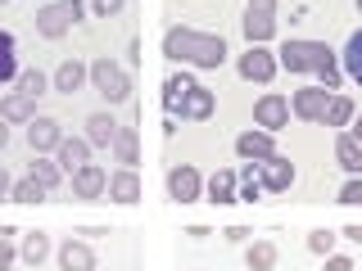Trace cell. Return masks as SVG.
<instances>
[{
  "instance_id": "obj_21",
  "label": "cell",
  "mask_w": 362,
  "mask_h": 271,
  "mask_svg": "<svg viewBox=\"0 0 362 271\" xmlns=\"http://www.w3.org/2000/svg\"><path fill=\"white\" fill-rule=\"evenodd\" d=\"M0 118L9 122V127H28L32 118H37V100L18 95V90H9L5 100H0Z\"/></svg>"
},
{
  "instance_id": "obj_37",
  "label": "cell",
  "mask_w": 362,
  "mask_h": 271,
  "mask_svg": "<svg viewBox=\"0 0 362 271\" xmlns=\"http://www.w3.org/2000/svg\"><path fill=\"white\" fill-rule=\"evenodd\" d=\"M14 263H18V244H5V240H0V271L14 267Z\"/></svg>"
},
{
  "instance_id": "obj_44",
  "label": "cell",
  "mask_w": 362,
  "mask_h": 271,
  "mask_svg": "<svg viewBox=\"0 0 362 271\" xmlns=\"http://www.w3.org/2000/svg\"><path fill=\"white\" fill-rule=\"evenodd\" d=\"M9 140H14V136H9V122L0 118V154H5V145H9Z\"/></svg>"
},
{
  "instance_id": "obj_17",
  "label": "cell",
  "mask_w": 362,
  "mask_h": 271,
  "mask_svg": "<svg viewBox=\"0 0 362 271\" xmlns=\"http://www.w3.org/2000/svg\"><path fill=\"white\" fill-rule=\"evenodd\" d=\"M50 235H45V231H23V244H18V263L23 267H28V271H37L41 263H45V258H50Z\"/></svg>"
},
{
  "instance_id": "obj_4",
  "label": "cell",
  "mask_w": 362,
  "mask_h": 271,
  "mask_svg": "<svg viewBox=\"0 0 362 271\" xmlns=\"http://www.w3.org/2000/svg\"><path fill=\"white\" fill-rule=\"evenodd\" d=\"M326 59H335V50L322 45V41H286L281 54H276V64L290 68V73H317Z\"/></svg>"
},
{
  "instance_id": "obj_9",
  "label": "cell",
  "mask_w": 362,
  "mask_h": 271,
  "mask_svg": "<svg viewBox=\"0 0 362 271\" xmlns=\"http://www.w3.org/2000/svg\"><path fill=\"white\" fill-rule=\"evenodd\" d=\"M258 186H263V195H286L294 186V163L286 154H272L258 163Z\"/></svg>"
},
{
  "instance_id": "obj_36",
  "label": "cell",
  "mask_w": 362,
  "mask_h": 271,
  "mask_svg": "<svg viewBox=\"0 0 362 271\" xmlns=\"http://www.w3.org/2000/svg\"><path fill=\"white\" fill-rule=\"evenodd\" d=\"M322 263H326V271H354V258L349 253H326Z\"/></svg>"
},
{
  "instance_id": "obj_8",
  "label": "cell",
  "mask_w": 362,
  "mask_h": 271,
  "mask_svg": "<svg viewBox=\"0 0 362 271\" xmlns=\"http://www.w3.org/2000/svg\"><path fill=\"white\" fill-rule=\"evenodd\" d=\"M23 140H28L32 154H54V150H59V140H64V127L54 118H45V113H37V118L23 127Z\"/></svg>"
},
{
  "instance_id": "obj_38",
  "label": "cell",
  "mask_w": 362,
  "mask_h": 271,
  "mask_svg": "<svg viewBox=\"0 0 362 271\" xmlns=\"http://www.w3.org/2000/svg\"><path fill=\"white\" fill-rule=\"evenodd\" d=\"M109 226H77V240H105Z\"/></svg>"
},
{
  "instance_id": "obj_43",
  "label": "cell",
  "mask_w": 362,
  "mask_h": 271,
  "mask_svg": "<svg viewBox=\"0 0 362 271\" xmlns=\"http://www.w3.org/2000/svg\"><path fill=\"white\" fill-rule=\"evenodd\" d=\"M344 131H349V136H354V140L362 145V113H354V122H349V127H344Z\"/></svg>"
},
{
  "instance_id": "obj_33",
  "label": "cell",
  "mask_w": 362,
  "mask_h": 271,
  "mask_svg": "<svg viewBox=\"0 0 362 271\" xmlns=\"http://www.w3.org/2000/svg\"><path fill=\"white\" fill-rule=\"evenodd\" d=\"M335 240H339V235L331 231V226H317V231H308V253H317V258L335 253Z\"/></svg>"
},
{
  "instance_id": "obj_7",
  "label": "cell",
  "mask_w": 362,
  "mask_h": 271,
  "mask_svg": "<svg viewBox=\"0 0 362 271\" xmlns=\"http://www.w3.org/2000/svg\"><path fill=\"white\" fill-rule=\"evenodd\" d=\"M331 95L335 90H326V86H299L290 95V113L299 122H322L326 118V104H331Z\"/></svg>"
},
{
  "instance_id": "obj_35",
  "label": "cell",
  "mask_w": 362,
  "mask_h": 271,
  "mask_svg": "<svg viewBox=\"0 0 362 271\" xmlns=\"http://www.w3.org/2000/svg\"><path fill=\"white\" fill-rule=\"evenodd\" d=\"M86 9L95 18H118L122 9H127V0H86Z\"/></svg>"
},
{
  "instance_id": "obj_16",
  "label": "cell",
  "mask_w": 362,
  "mask_h": 271,
  "mask_svg": "<svg viewBox=\"0 0 362 271\" xmlns=\"http://www.w3.org/2000/svg\"><path fill=\"white\" fill-rule=\"evenodd\" d=\"M54 163L64 167V176H68V172H77V167H86V163H90V145H86V136H64L59 150H54Z\"/></svg>"
},
{
  "instance_id": "obj_45",
  "label": "cell",
  "mask_w": 362,
  "mask_h": 271,
  "mask_svg": "<svg viewBox=\"0 0 362 271\" xmlns=\"http://www.w3.org/2000/svg\"><path fill=\"white\" fill-rule=\"evenodd\" d=\"M358 14H362V0H358Z\"/></svg>"
},
{
  "instance_id": "obj_32",
  "label": "cell",
  "mask_w": 362,
  "mask_h": 271,
  "mask_svg": "<svg viewBox=\"0 0 362 271\" xmlns=\"http://www.w3.org/2000/svg\"><path fill=\"white\" fill-rule=\"evenodd\" d=\"M45 195H50V190H45L41 181H32L28 172H23V176L14 181V199H18V203H28V208H32V203H41Z\"/></svg>"
},
{
  "instance_id": "obj_10",
  "label": "cell",
  "mask_w": 362,
  "mask_h": 271,
  "mask_svg": "<svg viewBox=\"0 0 362 271\" xmlns=\"http://www.w3.org/2000/svg\"><path fill=\"white\" fill-rule=\"evenodd\" d=\"M213 109H218V95H213L209 86H190L186 95H181V104H177V118H186V122H209L213 118Z\"/></svg>"
},
{
  "instance_id": "obj_2",
  "label": "cell",
  "mask_w": 362,
  "mask_h": 271,
  "mask_svg": "<svg viewBox=\"0 0 362 271\" xmlns=\"http://www.w3.org/2000/svg\"><path fill=\"white\" fill-rule=\"evenodd\" d=\"M82 18H86V0H50V5L37 9V23H32V28H37V37H45V41H59Z\"/></svg>"
},
{
  "instance_id": "obj_13",
  "label": "cell",
  "mask_w": 362,
  "mask_h": 271,
  "mask_svg": "<svg viewBox=\"0 0 362 271\" xmlns=\"http://www.w3.org/2000/svg\"><path fill=\"white\" fill-rule=\"evenodd\" d=\"M54 258H59V271H95V248L82 244L77 235H68V240L54 248Z\"/></svg>"
},
{
  "instance_id": "obj_39",
  "label": "cell",
  "mask_w": 362,
  "mask_h": 271,
  "mask_svg": "<svg viewBox=\"0 0 362 271\" xmlns=\"http://www.w3.org/2000/svg\"><path fill=\"white\" fill-rule=\"evenodd\" d=\"M9 195H14V172L0 167V199H9Z\"/></svg>"
},
{
  "instance_id": "obj_48",
  "label": "cell",
  "mask_w": 362,
  "mask_h": 271,
  "mask_svg": "<svg viewBox=\"0 0 362 271\" xmlns=\"http://www.w3.org/2000/svg\"><path fill=\"white\" fill-rule=\"evenodd\" d=\"M37 271H41V267H37Z\"/></svg>"
},
{
  "instance_id": "obj_47",
  "label": "cell",
  "mask_w": 362,
  "mask_h": 271,
  "mask_svg": "<svg viewBox=\"0 0 362 271\" xmlns=\"http://www.w3.org/2000/svg\"><path fill=\"white\" fill-rule=\"evenodd\" d=\"M0 5H9V0H0Z\"/></svg>"
},
{
  "instance_id": "obj_42",
  "label": "cell",
  "mask_w": 362,
  "mask_h": 271,
  "mask_svg": "<svg viewBox=\"0 0 362 271\" xmlns=\"http://www.w3.org/2000/svg\"><path fill=\"white\" fill-rule=\"evenodd\" d=\"M339 235H344V240H354V244H362V222H354V226H344V231H339Z\"/></svg>"
},
{
  "instance_id": "obj_28",
  "label": "cell",
  "mask_w": 362,
  "mask_h": 271,
  "mask_svg": "<svg viewBox=\"0 0 362 271\" xmlns=\"http://www.w3.org/2000/svg\"><path fill=\"white\" fill-rule=\"evenodd\" d=\"M276 263H281V253H276V244H272V240H254V244L245 248V267L249 271H272Z\"/></svg>"
},
{
  "instance_id": "obj_34",
  "label": "cell",
  "mask_w": 362,
  "mask_h": 271,
  "mask_svg": "<svg viewBox=\"0 0 362 271\" xmlns=\"http://www.w3.org/2000/svg\"><path fill=\"white\" fill-rule=\"evenodd\" d=\"M344 208H362V176H349L344 186H339V195H335Z\"/></svg>"
},
{
  "instance_id": "obj_25",
  "label": "cell",
  "mask_w": 362,
  "mask_h": 271,
  "mask_svg": "<svg viewBox=\"0 0 362 271\" xmlns=\"http://www.w3.org/2000/svg\"><path fill=\"white\" fill-rule=\"evenodd\" d=\"M354 113H358V104L344 95V90H335L331 104H326V118H322V122H326V127H335V131H344L349 122H354Z\"/></svg>"
},
{
  "instance_id": "obj_5",
  "label": "cell",
  "mask_w": 362,
  "mask_h": 271,
  "mask_svg": "<svg viewBox=\"0 0 362 271\" xmlns=\"http://www.w3.org/2000/svg\"><path fill=\"white\" fill-rule=\"evenodd\" d=\"M163 190H168V199L173 203H195L199 195H204V172L199 167H190V163H173L168 167V176H163Z\"/></svg>"
},
{
  "instance_id": "obj_14",
  "label": "cell",
  "mask_w": 362,
  "mask_h": 271,
  "mask_svg": "<svg viewBox=\"0 0 362 271\" xmlns=\"http://www.w3.org/2000/svg\"><path fill=\"white\" fill-rule=\"evenodd\" d=\"M73 176V195L77 199H100L109 190V172L100 163H86V167H77V172H68Z\"/></svg>"
},
{
  "instance_id": "obj_15",
  "label": "cell",
  "mask_w": 362,
  "mask_h": 271,
  "mask_svg": "<svg viewBox=\"0 0 362 271\" xmlns=\"http://www.w3.org/2000/svg\"><path fill=\"white\" fill-rule=\"evenodd\" d=\"M109 199L122 203V208L141 203V172H132V167H118V172H109Z\"/></svg>"
},
{
  "instance_id": "obj_30",
  "label": "cell",
  "mask_w": 362,
  "mask_h": 271,
  "mask_svg": "<svg viewBox=\"0 0 362 271\" xmlns=\"http://www.w3.org/2000/svg\"><path fill=\"white\" fill-rule=\"evenodd\" d=\"M45 86H50V77H45L41 68H18V77H14V90H18V95L41 100V95H45Z\"/></svg>"
},
{
  "instance_id": "obj_23",
  "label": "cell",
  "mask_w": 362,
  "mask_h": 271,
  "mask_svg": "<svg viewBox=\"0 0 362 271\" xmlns=\"http://www.w3.org/2000/svg\"><path fill=\"white\" fill-rule=\"evenodd\" d=\"M109 150H113V158H118L122 167H136V163H141V136H136V127H122V122H118Z\"/></svg>"
},
{
  "instance_id": "obj_24",
  "label": "cell",
  "mask_w": 362,
  "mask_h": 271,
  "mask_svg": "<svg viewBox=\"0 0 362 271\" xmlns=\"http://www.w3.org/2000/svg\"><path fill=\"white\" fill-rule=\"evenodd\" d=\"M335 163L344 167L349 176H362V145H358L349 131H339V136H335Z\"/></svg>"
},
{
  "instance_id": "obj_12",
  "label": "cell",
  "mask_w": 362,
  "mask_h": 271,
  "mask_svg": "<svg viewBox=\"0 0 362 271\" xmlns=\"http://www.w3.org/2000/svg\"><path fill=\"white\" fill-rule=\"evenodd\" d=\"M235 154H240L245 163H263V158L276 154V136L263 131V127H258V131H240V136H235Z\"/></svg>"
},
{
  "instance_id": "obj_27",
  "label": "cell",
  "mask_w": 362,
  "mask_h": 271,
  "mask_svg": "<svg viewBox=\"0 0 362 271\" xmlns=\"http://www.w3.org/2000/svg\"><path fill=\"white\" fill-rule=\"evenodd\" d=\"M195 86V77L190 73H168L163 77V109H168V118H177V104H181V95Z\"/></svg>"
},
{
  "instance_id": "obj_22",
  "label": "cell",
  "mask_w": 362,
  "mask_h": 271,
  "mask_svg": "<svg viewBox=\"0 0 362 271\" xmlns=\"http://www.w3.org/2000/svg\"><path fill=\"white\" fill-rule=\"evenodd\" d=\"M204 195H209L213 208H226V203H235V172H231V167H218V172L204 181Z\"/></svg>"
},
{
  "instance_id": "obj_3",
  "label": "cell",
  "mask_w": 362,
  "mask_h": 271,
  "mask_svg": "<svg viewBox=\"0 0 362 271\" xmlns=\"http://www.w3.org/2000/svg\"><path fill=\"white\" fill-rule=\"evenodd\" d=\"M90 68V86L100 90V100H109V104H122V100H132V73L122 64L113 59H95L86 64Z\"/></svg>"
},
{
  "instance_id": "obj_26",
  "label": "cell",
  "mask_w": 362,
  "mask_h": 271,
  "mask_svg": "<svg viewBox=\"0 0 362 271\" xmlns=\"http://www.w3.org/2000/svg\"><path fill=\"white\" fill-rule=\"evenodd\" d=\"M28 176H32V181H41L45 190H54V186L64 181V167L54 163L50 154H32V163H28Z\"/></svg>"
},
{
  "instance_id": "obj_40",
  "label": "cell",
  "mask_w": 362,
  "mask_h": 271,
  "mask_svg": "<svg viewBox=\"0 0 362 271\" xmlns=\"http://www.w3.org/2000/svg\"><path fill=\"white\" fill-rule=\"evenodd\" d=\"M226 240H231V244H240V240H249V226H226Z\"/></svg>"
},
{
  "instance_id": "obj_1",
  "label": "cell",
  "mask_w": 362,
  "mask_h": 271,
  "mask_svg": "<svg viewBox=\"0 0 362 271\" xmlns=\"http://www.w3.org/2000/svg\"><path fill=\"white\" fill-rule=\"evenodd\" d=\"M163 54H168V64H186V68H222L226 41L213 37V32H199V28H168Z\"/></svg>"
},
{
  "instance_id": "obj_6",
  "label": "cell",
  "mask_w": 362,
  "mask_h": 271,
  "mask_svg": "<svg viewBox=\"0 0 362 271\" xmlns=\"http://www.w3.org/2000/svg\"><path fill=\"white\" fill-rule=\"evenodd\" d=\"M235 73L245 77V82H258V86H267L272 77L281 73V64H276V54L263 50V45H249V50L235 59Z\"/></svg>"
},
{
  "instance_id": "obj_19",
  "label": "cell",
  "mask_w": 362,
  "mask_h": 271,
  "mask_svg": "<svg viewBox=\"0 0 362 271\" xmlns=\"http://www.w3.org/2000/svg\"><path fill=\"white\" fill-rule=\"evenodd\" d=\"M86 82H90V68L77 64V59H64L59 68H54V90H59V95H68V100H73Z\"/></svg>"
},
{
  "instance_id": "obj_46",
  "label": "cell",
  "mask_w": 362,
  "mask_h": 271,
  "mask_svg": "<svg viewBox=\"0 0 362 271\" xmlns=\"http://www.w3.org/2000/svg\"><path fill=\"white\" fill-rule=\"evenodd\" d=\"M5 271H18V267H5Z\"/></svg>"
},
{
  "instance_id": "obj_11",
  "label": "cell",
  "mask_w": 362,
  "mask_h": 271,
  "mask_svg": "<svg viewBox=\"0 0 362 271\" xmlns=\"http://www.w3.org/2000/svg\"><path fill=\"white\" fill-rule=\"evenodd\" d=\"M254 122L263 131H281L290 122V95H263V100H254Z\"/></svg>"
},
{
  "instance_id": "obj_18",
  "label": "cell",
  "mask_w": 362,
  "mask_h": 271,
  "mask_svg": "<svg viewBox=\"0 0 362 271\" xmlns=\"http://www.w3.org/2000/svg\"><path fill=\"white\" fill-rule=\"evenodd\" d=\"M240 32H245V41H249V45H263V41L276 37V14H263V9H245Z\"/></svg>"
},
{
  "instance_id": "obj_31",
  "label": "cell",
  "mask_w": 362,
  "mask_h": 271,
  "mask_svg": "<svg viewBox=\"0 0 362 271\" xmlns=\"http://www.w3.org/2000/svg\"><path fill=\"white\" fill-rule=\"evenodd\" d=\"M18 77V54H14V32L0 28V86Z\"/></svg>"
},
{
  "instance_id": "obj_20",
  "label": "cell",
  "mask_w": 362,
  "mask_h": 271,
  "mask_svg": "<svg viewBox=\"0 0 362 271\" xmlns=\"http://www.w3.org/2000/svg\"><path fill=\"white\" fill-rule=\"evenodd\" d=\"M113 131H118V118H113L109 109H100V113H90V118H86V145H90V150H109Z\"/></svg>"
},
{
  "instance_id": "obj_41",
  "label": "cell",
  "mask_w": 362,
  "mask_h": 271,
  "mask_svg": "<svg viewBox=\"0 0 362 271\" xmlns=\"http://www.w3.org/2000/svg\"><path fill=\"white\" fill-rule=\"evenodd\" d=\"M245 9H263V14H276V0H245Z\"/></svg>"
},
{
  "instance_id": "obj_29",
  "label": "cell",
  "mask_w": 362,
  "mask_h": 271,
  "mask_svg": "<svg viewBox=\"0 0 362 271\" xmlns=\"http://www.w3.org/2000/svg\"><path fill=\"white\" fill-rule=\"evenodd\" d=\"M339 68H344V77H354V82L362 86V28H358L354 37L344 41V54H339Z\"/></svg>"
}]
</instances>
